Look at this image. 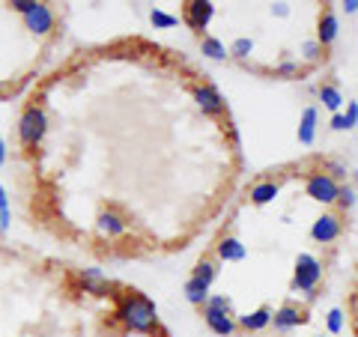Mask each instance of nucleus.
<instances>
[{"mask_svg": "<svg viewBox=\"0 0 358 337\" xmlns=\"http://www.w3.org/2000/svg\"><path fill=\"white\" fill-rule=\"evenodd\" d=\"M317 122H320V110L317 108H305L301 122H299V143L310 147V143L317 141Z\"/></svg>", "mask_w": 358, "mask_h": 337, "instance_id": "16", "label": "nucleus"}, {"mask_svg": "<svg viewBox=\"0 0 358 337\" xmlns=\"http://www.w3.org/2000/svg\"><path fill=\"white\" fill-rule=\"evenodd\" d=\"M278 191H281V185H278V182H257V185L251 188V203H254V206L272 203V200L278 197Z\"/></svg>", "mask_w": 358, "mask_h": 337, "instance_id": "17", "label": "nucleus"}, {"mask_svg": "<svg viewBox=\"0 0 358 337\" xmlns=\"http://www.w3.org/2000/svg\"><path fill=\"white\" fill-rule=\"evenodd\" d=\"M215 254L224 263H242L245 257H248V248H245L236 236H224V239L215 245Z\"/></svg>", "mask_w": 358, "mask_h": 337, "instance_id": "13", "label": "nucleus"}, {"mask_svg": "<svg viewBox=\"0 0 358 337\" xmlns=\"http://www.w3.org/2000/svg\"><path fill=\"white\" fill-rule=\"evenodd\" d=\"M322 173H329L334 182H341V179H346V164L338 162V159H331V162H326V167H322Z\"/></svg>", "mask_w": 358, "mask_h": 337, "instance_id": "28", "label": "nucleus"}, {"mask_svg": "<svg viewBox=\"0 0 358 337\" xmlns=\"http://www.w3.org/2000/svg\"><path fill=\"white\" fill-rule=\"evenodd\" d=\"M200 51H203L209 60H227V48H224V42L218 36H203V42H200Z\"/></svg>", "mask_w": 358, "mask_h": 337, "instance_id": "21", "label": "nucleus"}, {"mask_svg": "<svg viewBox=\"0 0 358 337\" xmlns=\"http://www.w3.org/2000/svg\"><path fill=\"white\" fill-rule=\"evenodd\" d=\"M54 24H57V15H54V9L48 3H36L24 15V27L33 33V36H48L54 30Z\"/></svg>", "mask_w": 358, "mask_h": 337, "instance_id": "6", "label": "nucleus"}, {"mask_svg": "<svg viewBox=\"0 0 358 337\" xmlns=\"http://www.w3.org/2000/svg\"><path fill=\"white\" fill-rule=\"evenodd\" d=\"M272 15L287 18V15H289V3H275V6H272Z\"/></svg>", "mask_w": 358, "mask_h": 337, "instance_id": "34", "label": "nucleus"}, {"mask_svg": "<svg viewBox=\"0 0 358 337\" xmlns=\"http://www.w3.org/2000/svg\"><path fill=\"white\" fill-rule=\"evenodd\" d=\"M338 188H341V182H334V179L329 173H322V171L310 173L308 182H305L308 197L317 200V203H322V206H331L334 200H338Z\"/></svg>", "mask_w": 358, "mask_h": 337, "instance_id": "4", "label": "nucleus"}, {"mask_svg": "<svg viewBox=\"0 0 358 337\" xmlns=\"http://www.w3.org/2000/svg\"><path fill=\"white\" fill-rule=\"evenodd\" d=\"M334 203H338L343 212H350L355 206V188L352 185H341L338 188V200H334Z\"/></svg>", "mask_w": 358, "mask_h": 337, "instance_id": "27", "label": "nucleus"}, {"mask_svg": "<svg viewBox=\"0 0 358 337\" xmlns=\"http://www.w3.org/2000/svg\"><path fill=\"white\" fill-rule=\"evenodd\" d=\"M9 6H13V13H18L21 18H24V15L30 13V9L36 6V0H13V3H9Z\"/></svg>", "mask_w": 358, "mask_h": 337, "instance_id": "29", "label": "nucleus"}, {"mask_svg": "<svg viewBox=\"0 0 358 337\" xmlns=\"http://www.w3.org/2000/svg\"><path fill=\"white\" fill-rule=\"evenodd\" d=\"M341 236H343V221L338 215H331V212L320 215L310 227V239L320 242V245H331V242H338Z\"/></svg>", "mask_w": 358, "mask_h": 337, "instance_id": "7", "label": "nucleus"}, {"mask_svg": "<svg viewBox=\"0 0 358 337\" xmlns=\"http://www.w3.org/2000/svg\"><path fill=\"white\" fill-rule=\"evenodd\" d=\"M150 21L155 24V30H171V27L179 24V18L171 15V13H164V9H152V13H150Z\"/></svg>", "mask_w": 358, "mask_h": 337, "instance_id": "23", "label": "nucleus"}, {"mask_svg": "<svg viewBox=\"0 0 358 337\" xmlns=\"http://www.w3.org/2000/svg\"><path fill=\"white\" fill-rule=\"evenodd\" d=\"M96 227H99V233H102V236H108V239H122L126 230H129V224L122 221L120 212L102 209V212H99V218H96Z\"/></svg>", "mask_w": 358, "mask_h": 337, "instance_id": "11", "label": "nucleus"}, {"mask_svg": "<svg viewBox=\"0 0 358 337\" xmlns=\"http://www.w3.org/2000/svg\"><path fill=\"white\" fill-rule=\"evenodd\" d=\"M317 337H322V334H317Z\"/></svg>", "mask_w": 358, "mask_h": 337, "instance_id": "38", "label": "nucleus"}, {"mask_svg": "<svg viewBox=\"0 0 358 337\" xmlns=\"http://www.w3.org/2000/svg\"><path fill=\"white\" fill-rule=\"evenodd\" d=\"M326 325H329V331L331 334H341L343 331V325H346V313L341 308H331L329 310V317H326Z\"/></svg>", "mask_w": 358, "mask_h": 337, "instance_id": "26", "label": "nucleus"}, {"mask_svg": "<svg viewBox=\"0 0 358 337\" xmlns=\"http://www.w3.org/2000/svg\"><path fill=\"white\" fill-rule=\"evenodd\" d=\"M203 320L209 325V331L218 334V337H233L239 331V325H236V320H233L230 313H203Z\"/></svg>", "mask_w": 358, "mask_h": 337, "instance_id": "15", "label": "nucleus"}, {"mask_svg": "<svg viewBox=\"0 0 358 337\" xmlns=\"http://www.w3.org/2000/svg\"><path fill=\"white\" fill-rule=\"evenodd\" d=\"M215 275H218L215 260H200V263L194 266V272H192V278H194V280H200V284H206V287H212V280H215Z\"/></svg>", "mask_w": 358, "mask_h": 337, "instance_id": "22", "label": "nucleus"}, {"mask_svg": "<svg viewBox=\"0 0 358 337\" xmlns=\"http://www.w3.org/2000/svg\"><path fill=\"white\" fill-rule=\"evenodd\" d=\"M338 33H341V24H338V15H334V13H331V9H329V13H322V15H320L317 39H313V42H317V45H320V48H329V45H334V42H338Z\"/></svg>", "mask_w": 358, "mask_h": 337, "instance_id": "12", "label": "nucleus"}, {"mask_svg": "<svg viewBox=\"0 0 358 337\" xmlns=\"http://www.w3.org/2000/svg\"><path fill=\"white\" fill-rule=\"evenodd\" d=\"M48 134V114L42 105H27L24 114L18 120V141L24 147H39Z\"/></svg>", "mask_w": 358, "mask_h": 337, "instance_id": "3", "label": "nucleus"}, {"mask_svg": "<svg viewBox=\"0 0 358 337\" xmlns=\"http://www.w3.org/2000/svg\"><path fill=\"white\" fill-rule=\"evenodd\" d=\"M275 72H278V75H284V78H289V75H296V72H299V63H296V60H284Z\"/></svg>", "mask_w": 358, "mask_h": 337, "instance_id": "31", "label": "nucleus"}, {"mask_svg": "<svg viewBox=\"0 0 358 337\" xmlns=\"http://www.w3.org/2000/svg\"><path fill=\"white\" fill-rule=\"evenodd\" d=\"M203 313H230V317H233V301H230V296H224V293L212 296L209 293V299L203 301Z\"/></svg>", "mask_w": 358, "mask_h": 337, "instance_id": "20", "label": "nucleus"}, {"mask_svg": "<svg viewBox=\"0 0 358 337\" xmlns=\"http://www.w3.org/2000/svg\"><path fill=\"white\" fill-rule=\"evenodd\" d=\"M251 51H254V39H248V36H239L236 42L230 45V51L227 54H233L236 60H248L251 57Z\"/></svg>", "mask_w": 358, "mask_h": 337, "instance_id": "24", "label": "nucleus"}, {"mask_svg": "<svg viewBox=\"0 0 358 337\" xmlns=\"http://www.w3.org/2000/svg\"><path fill=\"white\" fill-rule=\"evenodd\" d=\"M78 280H81V287H84V293L90 296H108L110 289H114V284L108 280V275L102 272V268H81V275H78Z\"/></svg>", "mask_w": 358, "mask_h": 337, "instance_id": "10", "label": "nucleus"}, {"mask_svg": "<svg viewBox=\"0 0 358 337\" xmlns=\"http://www.w3.org/2000/svg\"><path fill=\"white\" fill-rule=\"evenodd\" d=\"M331 129L334 131H350V126H346V117L343 114H334L331 117Z\"/></svg>", "mask_w": 358, "mask_h": 337, "instance_id": "33", "label": "nucleus"}, {"mask_svg": "<svg viewBox=\"0 0 358 337\" xmlns=\"http://www.w3.org/2000/svg\"><path fill=\"white\" fill-rule=\"evenodd\" d=\"M0 99H3V84H0Z\"/></svg>", "mask_w": 358, "mask_h": 337, "instance_id": "37", "label": "nucleus"}, {"mask_svg": "<svg viewBox=\"0 0 358 337\" xmlns=\"http://www.w3.org/2000/svg\"><path fill=\"white\" fill-rule=\"evenodd\" d=\"M3 164H6V141L0 138V167H3Z\"/></svg>", "mask_w": 358, "mask_h": 337, "instance_id": "36", "label": "nucleus"}, {"mask_svg": "<svg viewBox=\"0 0 358 337\" xmlns=\"http://www.w3.org/2000/svg\"><path fill=\"white\" fill-rule=\"evenodd\" d=\"M346 126H350V129H355V122H358V105L355 102H346Z\"/></svg>", "mask_w": 358, "mask_h": 337, "instance_id": "32", "label": "nucleus"}, {"mask_svg": "<svg viewBox=\"0 0 358 337\" xmlns=\"http://www.w3.org/2000/svg\"><path fill=\"white\" fill-rule=\"evenodd\" d=\"M320 280H322V263L313 254H299L296 257V268H293V280H289V289H293V293H305L313 301L317 299Z\"/></svg>", "mask_w": 358, "mask_h": 337, "instance_id": "2", "label": "nucleus"}, {"mask_svg": "<svg viewBox=\"0 0 358 337\" xmlns=\"http://www.w3.org/2000/svg\"><path fill=\"white\" fill-rule=\"evenodd\" d=\"M268 322H272V310H268V308H257V310L245 313V317L236 320L239 329H242V331H251V334L266 331V329H268Z\"/></svg>", "mask_w": 358, "mask_h": 337, "instance_id": "14", "label": "nucleus"}, {"mask_svg": "<svg viewBox=\"0 0 358 337\" xmlns=\"http://www.w3.org/2000/svg\"><path fill=\"white\" fill-rule=\"evenodd\" d=\"M192 96H194L197 108L203 110L206 117H224V114H227V102H224V96L212 84H197L192 89Z\"/></svg>", "mask_w": 358, "mask_h": 337, "instance_id": "5", "label": "nucleus"}, {"mask_svg": "<svg viewBox=\"0 0 358 337\" xmlns=\"http://www.w3.org/2000/svg\"><path fill=\"white\" fill-rule=\"evenodd\" d=\"M114 317L122 322V329L131 331V334H152L155 329H159V310H155V301L147 299L143 293H134V289H129L126 296H120Z\"/></svg>", "mask_w": 358, "mask_h": 337, "instance_id": "1", "label": "nucleus"}, {"mask_svg": "<svg viewBox=\"0 0 358 337\" xmlns=\"http://www.w3.org/2000/svg\"><path fill=\"white\" fill-rule=\"evenodd\" d=\"M305 320H308V313L299 305H281L278 310H272V322L268 325H275V331H293L299 325H305Z\"/></svg>", "mask_w": 358, "mask_h": 337, "instance_id": "9", "label": "nucleus"}, {"mask_svg": "<svg viewBox=\"0 0 358 337\" xmlns=\"http://www.w3.org/2000/svg\"><path fill=\"white\" fill-rule=\"evenodd\" d=\"M9 221H13V212H9V197H6V188L0 185V236L9 233Z\"/></svg>", "mask_w": 358, "mask_h": 337, "instance_id": "25", "label": "nucleus"}, {"mask_svg": "<svg viewBox=\"0 0 358 337\" xmlns=\"http://www.w3.org/2000/svg\"><path fill=\"white\" fill-rule=\"evenodd\" d=\"M343 9H346V13H350V15H355V9H358V0H346V3H343Z\"/></svg>", "mask_w": 358, "mask_h": 337, "instance_id": "35", "label": "nucleus"}, {"mask_svg": "<svg viewBox=\"0 0 358 337\" xmlns=\"http://www.w3.org/2000/svg\"><path fill=\"white\" fill-rule=\"evenodd\" d=\"M317 93H320V102L326 105V108L331 110V114H341V108H343V96H341V89H338V87H334V84H322V87L317 89Z\"/></svg>", "mask_w": 358, "mask_h": 337, "instance_id": "18", "label": "nucleus"}, {"mask_svg": "<svg viewBox=\"0 0 358 337\" xmlns=\"http://www.w3.org/2000/svg\"><path fill=\"white\" fill-rule=\"evenodd\" d=\"M212 18H215V3L212 0H192V3H185V24L194 33H203Z\"/></svg>", "mask_w": 358, "mask_h": 337, "instance_id": "8", "label": "nucleus"}, {"mask_svg": "<svg viewBox=\"0 0 358 337\" xmlns=\"http://www.w3.org/2000/svg\"><path fill=\"white\" fill-rule=\"evenodd\" d=\"M301 54H305V60H310V63H313V60H320L322 48H320V45L310 39V42H305V48H301Z\"/></svg>", "mask_w": 358, "mask_h": 337, "instance_id": "30", "label": "nucleus"}, {"mask_svg": "<svg viewBox=\"0 0 358 337\" xmlns=\"http://www.w3.org/2000/svg\"><path fill=\"white\" fill-rule=\"evenodd\" d=\"M185 299L192 301L194 308H203V301L209 299V287L200 284V280H194V278H188L185 280Z\"/></svg>", "mask_w": 358, "mask_h": 337, "instance_id": "19", "label": "nucleus"}]
</instances>
